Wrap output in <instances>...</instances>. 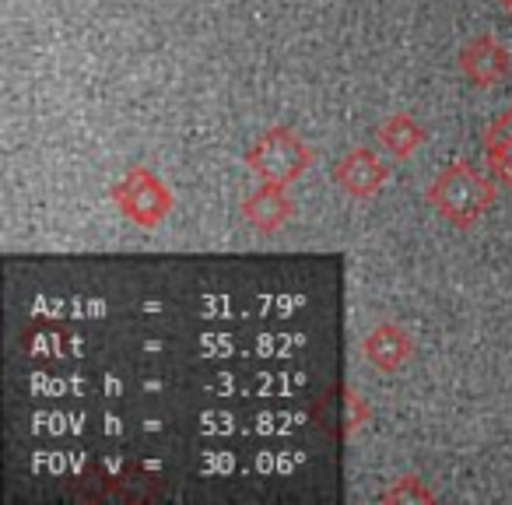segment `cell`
Instances as JSON below:
<instances>
[{
	"mask_svg": "<svg viewBox=\"0 0 512 505\" xmlns=\"http://www.w3.org/2000/svg\"><path fill=\"white\" fill-rule=\"evenodd\" d=\"M425 200L453 228H474L488 214V207L495 204V183L467 158H456V162L442 165L435 172V179L425 190Z\"/></svg>",
	"mask_w": 512,
	"mask_h": 505,
	"instance_id": "cell-1",
	"label": "cell"
},
{
	"mask_svg": "<svg viewBox=\"0 0 512 505\" xmlns=\"http://www.w3.org/2000/svg\"><path fill=\"white\" fill-rule=\"evenodd\" d=\"M246 165L253 169V176L260 183L292 186L313 165V151H309V144L292 127L278 123V127H267L264 134L249 144Z\"/></svg>",
	"mask_w": 512,
	"mask_h": 505,
	"instance_id": "cell-2",
	"label": "cell"
},
{
	"mask_svg": "<svg viewBox=\"0 0 512 505\" xmlns=\"http://www.w3.org/2000/svg\"><path fill=\"white\" fill-rule=\"evenodd\" d=\"M113 204L123 211V218L137 228H158L172 211V193L162 179L144 165H130L113 183Z\"/></svg>",
	"mask_w": 512,
	"mask_h": 505,
	"instance_id": "cell-3",
	"label": "cell"
},
{
	"mask_svg": "<svg viewBox=\"0 0 512 505\" xmlns=\"http://www.w3.org/2000/svg\"><path fill=\"white\" fill-rule=\"evenodd\" d=\"M456 67H460V74L470 81V85L495 88L509 78L512 60H509V50H505L491 32H477V36H470L467 43L460 46Z\"/></svg>",
	"mask_w": 512,
	"mask_h": 505,
	"instance_id": "cell-4",
	"label": "cell"
},
{
	"mask_svg": "<svg viewBox=\"0 0 512 505\" xmlns=\"http://www.w3.org/2000/svg\"><path fill=\"white\" fill-rule=\"evenodd\" d=\"M386 176H390V169L372 148H351L330 172L334 186L348 193L351 200H372L386 186Z\"/></svg>",
	"mask_w": 512,
	"mask_h": 505,
	"instance_id": "cell-5",
	"label": "cell"
},
{
	"mask_svg": "<svg viewBox=\"0 0 512 505\" xmlns=\"http://www.w3.org/2000/svg\"><path fill=\"white\" fill-rule=\"evenodd\" d=\"M362 355L376 365L379 372H400L414 355V341L404 327L397 323H379L365 334L362 341Z\"/></svg>",
	"mask_w": 512,
	"mask_h": 505,
	"instance_id": "cell-6",
	"label": "cell"
},
{
	"mask_svg": "<svg viewBox=\"0 0 512 505\" xmlns=\"http://www.w3.org/2000/svg\"><path fill=\"white\" fill-rule=\"evenodd\" d=\"M288 186L278 183H260L246 200H242V218L260 232H278L288 225V218L295 214V204L288 200Z\"/></svg>",
	"mask_w": 512,
	"mask_h": 505,
	"instance_id": "cell-7",
	"label": "cell"
},
{
	"mask_svg": "<svg viewBox=\"0 0 512 505\" xmlns=\"http://www.w3.org/2000/svg\"><path fill=\"white\" fill-rule=\"evenodd\" d=\"M484 162L498 186L512 190V106L495 113L484 127Z\"/></svg>",
	"mask_w": 512,
	"mask_h": 505,
	"instance_id": "cell-8",
	"label": "cell"
},
{
	"mask_svg": "<svg viewBox=\"0 0 512 505\" xmlns=\"http://www.w3.org/2000/svg\"><path fill=\"white\" fill-rule=\"evenodd\" d=\"M425 141V130L418 127L411 113H393L379 123L376 130V144L393 158H411L418 151V144Z\"/></svg>",
	"mask_w": 512,
	"mask_h": 505,
	"instance_id": "cell-9",
	"label": "cell"
},
{
	"mask_svg": "<svg viewBox=\"0 0 512 505\" xmlns=\"http://www.w3.org/2000/svg\"><path fill=\"white\" fill-rule=\"evenodd\" d=\"M22 348L32 351V355H64V358H74V355H81V351H85V344H81V337L39 334V337H25Z\"/></svg>",
	"mask_w": 512,
	"mask_h": 505,
	"instance_id": "cell-10",
	"label": "cell"
},
{
	"mask_svg": "<svg viewBox=\"0 0 512 505\" xmlns=\"http://www.w3.org/2000/svg\"><path fill=\"white\" fill-rule=\"evenodd\" d=\"M379 502H435V495L428 491V484L421 477L407 474L397 477L386 491H379Z\"/></svg>",
	"mask_w": 512,
	"mask_h": 505,
	"instance_id": "cell-11",
	"label": "cell"
},
{
	"mask_svg": "<svg viewBox=\"0 0 512 505\" xmlns=\"http://www.w3.org/2000/svg\"><path fill=\"white\" fill-rule=\"evenodd\" d=\"M495 4H498L502 11H512V0H495Z\"/></svg>",
	"mask_w": 512,
	"mask_h": 505,
	"instance_id": "cell-12",
	"label": "cell"
}]
</instances>
